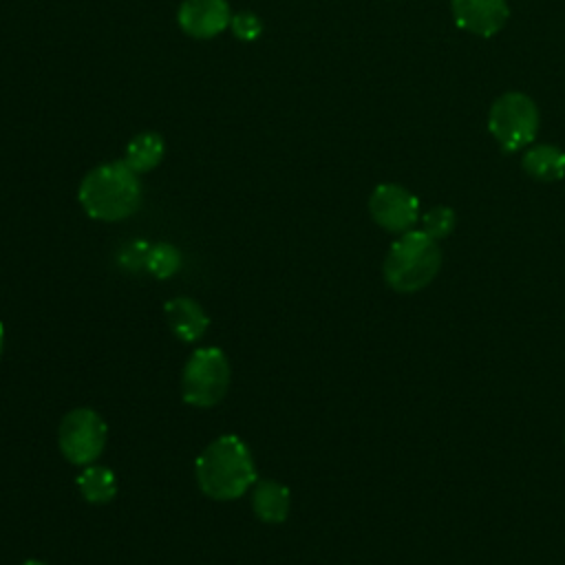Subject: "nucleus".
Masks as SVG:
<instances>
[{
    "instance_id": "nucleus-15",
    "label": "nucleus",
    "mask_w": 565,
    "mask_h": 565,
    "mask_svg": "<svg viewBox=\"0 0 565 565\" xmlns=\"http://www.w3.org/2000/svg\"><path fill=\"white\" fill-rule=\"evenodd\" d=\"M181 252L172 243H154L146 256V269L159 280L172 278L181 269Z\"/></svg>"
},
{
    "instance_id": "nucleus-5",
    "label": "nucleus",
    "mask_w": 565,
    "mask_h": 565,
    "mask_svg": "<svg viewBox=\"0 0 565 565\" xmlns=\"http://www.w3.org/2000/svg\"><path fill=\"white\" fill-rule=\"evenodd\" d=\"M488 130L503 152H516L534 141L539 132V108L523 93H503L490 106Z\"/></svg>"
},
{
    "instance_id": "nucleus-13",
    "label": "nucleus",
    "mask_w": 565,
    "mask_h": 565,
    "mask_svg": "<svg viewBox=\"0 0 565 565\" xmlns=\"http://www.w3.org/2000/svg\"><path fill=\"white\" fill-rule=\"evenodd\" d=\"M75 483H77L82 497L95 505H106L117 494V477L106 466H95V463L84 466L82 472L77 475Z\"/></svg>"
},
{
    "instance_id": "nucleus-3",
    "label": "nucleus",
    "mask_w": 565,
    "mask_h": 565,
    "mask_svg": "<svg viewBox=\"0 0 565 565\" xmlns=\"http://www.w3.org/2000/svg\"><path fill=\"white\" fill-rule=\"evenodd\" d=\"M441 267V249L422 230L404 232L386 252L382 274L397 294H415L433 282Z\"/></svg>"
},
{
    "instance_id": "nucleus-4",
    "label": "nucleus",
    "mask_w": 565,
    "mask_h": 565,
    "mask_svg": "<svg viewBox=\"0 0 565 565\" xmlns=\"http://www.w3.org/2000/svg\"><path fill=\"white\" fill-rule=\"evenodd\" d=\"M230 360L218 347H199L181 373V397L190 406H216L230 386Z\"/></svg>"
},
{
    "instance_id": "nucleus-20",
    "label": "nucleus",
    "mask_w": 565,
    "mask_h": 565,
    "mask_svg": "<svg viewBox=\"0 0 565 565\" xmlns=\"http://www.w3.org/2000/svg\"><path fill=\"white\" fill-rule=\"evenodd\" d=\"M22 565H46V563H42V561H35V558H31V561H24Z\"/></svg>"
},
{
    "instance_id": "nucleus-11",
    "label": "nucleus",
    "mask_w": 565,
    "mask_h": 565,
    "mask_svg": "<svg viewBox=\"0 0 565 565\" xmlns=\"http://www.w3.org/2000/svg\"><path fill=\"white\" fill-rule=\"evenodd\" d=\"M289 488L274 479H256L252 486V510L263 523H282L289 516Z\"/></svg>"
},
{
    "instance_id": "nucleus-2",
    "label": "nucleus",
    "mask_w": 565,
    "mask_h": 565,
    "mask_svg": "<svg viewBox=\"0 0 565 565\" xmlns=\"http://www.w3.org/2000/svg\"><path fill=\"white\" fill-rule=\"evenodd\" d=\"M77 199L95 221H124L141 205V183L126 161L102 163L82 179Z\"/></svg>"
},
{
    "instance_id": "nucleus-16",
    "label": "nucleus",
    "mask_w": 565,
    "mask_h": 565,
    "mask_svg": "<svg viewBox=\"0 0 565 565\" xmlns=\"http://www.w3.org/2000/svg\"><path fill=\"white\" fill-rule=\"evenodd\" d=\"M457 216L455 210L448 205H435L422 216V232H426L430 238L439 241L446 238L455 230Z\"/></svg>"
},
{
    "instance_id": "nucleus-6",
    "label": "nucleus",
    "mask_w": 565,
    "mask_h": 565,
    "mask_svg": "<svg viewBox=\"0 0 565 565\" xmlns=\"http://www.w3.org/2000/svg\"><path fill=\"white\" fill-rule=\"evenodd\" d=\"M106 435L108 428L102 415L93 408L79 406L64 415L57 430V444L62 455L71 463L88 466L102 455L106 446Z\"/></svg>"
},
{
    "instance_id": "nucleus-19",
    "label": "nucleus",
    "mask_w": 565,
    "mask_h": 565,
    "mask_svg": "<svg viewBox=\"0 0 565 565\" xmlns=\"http://www.w3.org/2000/svg\"><path fill=\"white\" fill-rule=\"evenodd\" d=\"M2 351H4V327L0 322V358H2Z\"/></svg>"
},
{
    "instance_id": "nucleus-7",
    "label": "nucleus",
    "mask_w": 565,
    "mask_h": 565,
    "mask_svg": "<svg viewBox=\"0 0 565 565\" xmlns=\"http://www.w3.org/2000/svg\"><path fill=\"white\" fill-rule=\"evenodd\" d=\"M369 212L382 230L404 234L419 221V201L397 183H380L371 192Z\"/></svg>"
},
{
    "instance_id": "nucleus-9",
    "label": "nucleus",
    "mask_w": 565,
    "mask_h": 565,
    "mask_svg": "<svg viewBox=\"0 0 565 565\" xmlns=\"http://www.w3.org/2000/svg\"><path fill=\"white\" fill-rule=\"evenodd\" d=\"M450 7L457 26L481 38L501 31L510 15L505 0H450Z\"/></svg>"
},
{
    "instance_id": "nucleus-14",
    "label": "nucleus",
    "mask_w": 565,
    "mask_h": 565,
    "mask_svg": "<svg viewBox=\"0 0 565 565\" xmlns=\"http://www.w3.org/2000/svg\"><path fill=\"white\" fill-rule=\"evenodd\" d=\"M163 150H166V146H163V137L159 132H150V130L139 132L128 141L124 161L128 168H132L137 174H141L161 163Z\"/></svg>"
},
{
    "instance_id": "nucleus-8",
    "label": "nucleus",
    "mask_w": 565,
    "mask_h": 565,
    "mask_svg": "<svg viewBox=\"0 0 565 565\" xmlns=\"http://www.w3.org/2000/svg\"><path fill=\"white\" fill-rule=\"evenodd\" d=\"M177 20L185 35L210 40L230 26L232 11L227 0H183Z\"/></svg>"
},
{
    "instance_id": "nucleus-10",
    "label": "nucleus",
    "mask_w": 565,
    "mask_h": 565,
    "mask_svg": "<svg viewBox=\"0 0 565 565\" xmlns=\"http://www.w3.org/2000/svg\"><path fill=\"white\" fill-rule=\"evenodd\" d=\"M163 313L172 333L183 342L201 340L210 327V318L205 309L194 298H188V296L170 298L163 305Z\"/></svg>"
},
{
    "instance_id": "nucleus-1",
    "label": "nucleus",
    "mask_w": 565,
    "mask_h": 565,
    "mask_svg": "<svg viewBox=\"0 0 565 565\" xmlns=\"http://www.w3.org/2000/svg\"><path fill=\"white\" fill-rule=\"evenodd\" d=\"M194 475L203 494L216 501H232L256 483V463L241 437L221 435L196 457Z\"/></svg>"
},
{
    "instance_id": "nucleus-17",
    "label": "nucleus",
    "mask_w": 565,
    "mask_h": 565,
    "mask_svg": "<svg viewBox=\"0 0 565 565\" xmlns=\"http://www.w3.org/2000/svg\"><path fill=\"white\" fill-rule=\"evenodd\" d=\"M230 26H232L234 35H236L238 40H243V42H254V40H258L260 33H263V22H260V18H258L256 13H252V11H241V13L232 15Z\"/></svg>"
},
{
    "instance_id": "nucleus-18",
    "label": "nucleus",
    "mask_w": 565,
    "mask_h": 565,
    "mask_svg": "<svg viewBox=\"0 0 565 565\" xmlns=\"http://www.w3.org/2000/svg\"><path fill=\"white\" fill-rule=\"evenodd\" d=\"M148 249H150V245H148L146 241H137V243L128 245V247L121 252L119 260H121V265H126L128 269H141V267H146Z\"/></svg>"
},
{
    "instance_id": "nucleus-12",
    "label": "nucleus",
    "mask_w": 565,
    "mask_h": 565,
    "mask_svg": "<svg viewBox=\"0 0 565 565\" xmlns=\"http://www.w3.org/2000/svg\"><path fill=\"white\" fill-rule=\"evenodd\" d=\"M521 166L536 181H558L565 177V152L552 143H536L525 150Z\"/></svg>"
}]
</instances>
